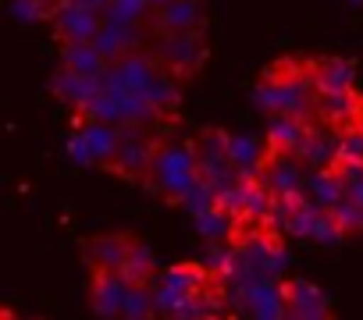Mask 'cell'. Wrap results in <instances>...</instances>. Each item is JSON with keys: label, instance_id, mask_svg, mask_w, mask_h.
<instances>
[{"label": "cell", "instance_id": "obj_2", "mask_svg": "<svg viewBox=\"0 0 363 320\" xmlns=\"http://www.w3.org/2000/svg\"><path fill=\"white\" fill-rule=\"evenodd\" d=\"M200 160H196V149H193V135H178L174 128H167L153 149V160H150V171H146V189L164 200L167 207H178L186 200V193L200 182Z\"/></svg>", "mask_w": 363, "mask_h": 320}, {"label": "cell", "instance_id": "obj_17", "mask_svg": "<svg viewBox=\"0 0 363 320\" xmlns=\"http://www.w3.org/2000/svg\"><path fill=\"white\" fill-rule=\"evenodd\" d=\"M57 61L61 68L75 72V75H86V79H100L104 68H107V57L93 47V43H57Z\"/></svg>", "mask_w": 363, "mask_h": 320}, {"label": "cell", "instance_id": "obj_20", "mask_svg": "<svg viewBox=\"0 0 363 320\" xmlns=\"http://www.w3.org/2000/svg\"><path fill=\"white\" fill-rule=\"evenodd\" d=\"M121 316H157V302H153V288L150 285H132L128 299H125V313Z\"/></svg>", "mask_w": 363, "mask_h": 320}, {"label": "cell", "instance_id": "obj_14", "mask_svg": "<svg viewBox=\"0 0 363 320\" xmlns=\"http://www.w3.org/2000/svg\"><path fill=\"white\" fill-rule=\"evenodd\" d=\"M310 125H313L310 114H271L264 142L274 153H299L306 135H310Z\"/></svg>", "mask_w": 363, "mask_h": 320}, {"label": "cell", "instance_id": "obj_11", "mask_svg": "<svg viewBox=\"0 0 363 320\" xmlns=\"http://www.w3.org/2000/svg\"><path fill=\"white\" fill-rule=\"evenodd\" d=\"M132 281L121 270H89V306L100 316H121Z\"/></svg>", "mask_w": 363, "mask_h": 320}, {"label": "cell", "instance_id": "obj_18", "mask_svg": "<svg viewBox=\"0 0 363 320\" xmlns=\"http://www.w3.org/2000/svg\"><path fill=\"white\" fill-rule=\"evenodd\" d=\"M157 270H160V267H157V260H153V249H150L139 235H132V249H128V260H125L121 274H125L132 285H150Z\"/></svg>", "mask_w": 363, "mask_h": 320}, {"label": "cell", "instance_id": "obj_3", "mask_svg": "<svg viewBox=\"0 0 363 320\" xmlns=\"http://www.w3.org/2000/svg\"><path fill=\"white\" fill-rule=\"evenodd\" d=\"M221 278L218 267L211 263H174V267H160L150 281L153 288V302H157V316H174L189 299H196L207 285H214Z\"/></svg>", "mask_w": 363, "mask_h": 320}, {"label": "cell", "instance_id": "obj_9", "mask_svg": "<svg viewBox=\"0 0 363 320\" xmlns=\"http://www.w3.org/2000/svg\"><path fill=\"white\" fill-rule=\"evenodd\" d=\"M313 118L331 125V128H338V132L359 128L363 125V93L356 86L352 89H338V93H317Z\"/></svg>", "mask_w": 363, "mask_h": 320}, {"label": "cell", "instance_id": "obj_12", "mask_svg": "<svg viewBox=\"0 0 363 320\" xmlns=\"http://www.w3.org/2000/svg\"><path fill=\"white\" fill-rule=\"evenodd\" d=\"M203 0H167L153 8L150 15V33H193L203 29Z\"/></svg>", "mask_w": 363, "mask_h": 320}, {"label": "cell", "instance_id": "obj_1", "mask_svg": "<svg viewBox=\"0 0 363 320\" xmlns=\"http://www.w3.org/2000/svg\"><path fill=\"white\" fill-rule=\"evenodd\" d=\"M313 100H317L313 57H303V54H285L271 61L253 86V103L267 118L271 114H310L313 118Z\"/></svg>", "mask_w": 363, "mask_h": 320}, {"label": "cell", "instance_id": "obj_19", "mask_svg": "<svg viewBox=\"0 0 363 320\" xmlns=\"http://www.w3.org/2000/svg\"><path fill=\"white\" fill-rule=\"evenodd\" d=\"M54 93H57V100H65L68 107H79L89 93H96V79H86V75H75V72H68V68H57V75H54Z\"/></svg>", "mask_w": 363, "mask_h": 320}, {"label": "cell", "instance_id": "obj_6", "mask_svg": "<svg viewBox=\"0 0 363 320\" xmlns=\"http://www.w3.org/2000/svg\"><path fill=\"white\" fill-rule=\"evenodd\" d=\"M118 135H121V128L111 125V121H96V118H86V114H72L68 153H72L75 164L107 171L111 156H114V149H118Z\"/></svg>", "mask_w": 363, "mask_h": 320}, {"label": "cell", "instance_id": "obj_21", "mask_svg": "<svg viewBox=\"0 0 363 320\" xmlns=\"http://www.w3.org/2000/svg\"><path fill=\"white\" fill-rule=\"evenodd\" d=\"M356 4H363V0H356Z\"/></svg>", "mask_w": 363, "mask_h": 320}, {"label": "cell", "instance_id": "obj_8", "mask_svg": "<svg viewBox=\"0 0 363 320\" xmlns=\"http://www.w3.org/2000/svg\"><path fill=\"white\" fill-rule=\"evenodd\" d=\"M281 299H285L289 320H324V316L335 313L324 288H317L306 278H281Z\"/></svg>", "mask_w": 363, "mask_h": 320}, {"label": "cell", "instance_id": "obj_7", "mask_svg": "<svg viewBox=\"0 0 363 320\" xmlns=\"http://www.w3.org/2000/svg\"><path fill=\"white\" fill-rule=\"evenodd\" d=\"M100 22H104V11L93 4H82V0H61L47 18L57 43H93Z\"/></svg>", "mask_w": 363, "mask_h": 320}, {"label": "cell", "instance_id": "obj_5", "mask_svg": "<svg viewBox=\"0 0 363 320\" xmlns=\"http://www.w3.org/2000/svg\"><path fill=\"white\" fill-rule=\"evenodd\" d=\"M167 128H174V125H121L118 149L107 164V175L143 185L146 171H150V160H153V149H157V142Z\"/></svg>", "mask_w": 363, "mask_h": 320}, {"label": "cell", "instance_id": "obj_15", "mask_svg": "<svg viewBox=\"0 0 363 320\" xmlns=\"http://www.w3.org/2000/svg\"><path fill=\"white\" fill-rule=\"evenodd\" d=\"M264 156H267V142H264V139L228 132V160H232V168H235L242 178H257Z\"/></svg>", "mask_w": 363, "mask_h": 320}, {"label": "cell", "instance_id": "obj_4", "mask_svg": "<svg viewBox=\"0 0 363 320\" xmlns=\"http://www.w3.org/2000/svg\"><path fill=\"white\" fill-rule=\"evenodd\" d=\"M150 43H143L182 86H189L203 64H207V33L193 29V33H150Z\"/></svg>", "mask_w": 363, "mask_h": 320}, {"label": "cell", "instance_id": "obj_13", "mask_svg": "<svg viewBox=\"0 0 363 320\" xmlns=\"http://www.w3.org/2000/svg\"><path fill=\"white\" fill-rule=\"evenodd\" d=\"M132 249V235L128 232H114V235H93L82 246V260L89 270H121Z\"/></svg>", "mask_w": 363, "mask_h": 320}, {"label": "cell", "instance_id": "obj_16", "mask_svg": "<svg viewBox=\"0 0 363 320\" xmlns=\"http://www.w3.org/2000/svg\"><path fill=\"white\" fill-rule=\"evenodd\" d=\"M317 93H338L356 86V64L349 57H313Z\"/></svg>", "mask_w": 363, "mask_h": 320}, {"label": "cell", "instance_id": "obj_10", "mask_svg": "<svg viewBox=\"0 0 363 320\" xmlns=\"http://www.w3.org/2000/svg\"><path fill=\"white\" fill-rule=\"evenodd\" d=\"M306 171H310V168L303 164L296 153H274V149H267V156H264V164H260L257 178L267 185L271 196H296V193L303 189Z\"/></svg>", "mask_w": 363, "mask_h": 320}]
</instances>
